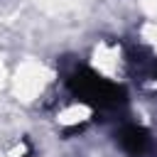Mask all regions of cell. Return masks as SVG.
Segmentation results:
<instances>
[{
  "mask_svg": "<svg viewBox=\"0 0 157 157\" xmlns=\"http://www.w3.org/2000/svg\"><path fill=\"white\" fill-rule=\"evenodd\" d=\"M125 64H128V74L135 81H155L157 78V56L142 44H130L128 47Z\"/></svg>",
  "mask_w": 157,
  "mask_h": 157,
  "instance_id": "3",
  "label": "cell"
},
{
  "mask_svg": "<svg viewBox=\"0 0 157 157\" xmlns=\"http://www.w3.org/2000/svg\"><path fill=\"white\" fill-rule=\"evenodd\" d=\"M66 88L74 98L91 105L98 113H120L128 105V91L88 66H74L66 74Z\"/></svg>",
  "mask_w": 157,
  "mask_h": 157,
  "instance_id": "1",
  "label": "cell"
},
{
  "mask_svg": "<svg viewBox=\"0 0 157 157\" xmlns=\"http://www.w3.org/2000/svg\"><path fill=\"white\" fill-rule=\"evenodd\" d=\"M115 142L125 157H157V137L137 123H123L115 132Z\"/></svg>",
  "mask_w": 157,
  "mask_h": 157,
  "instance_id": "2",
  "label": "cell"
}]
</instances>
